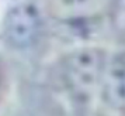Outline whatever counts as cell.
Here are the masks:
<instances>
[{"label":"cell","instance_id":"3","mask_svg":"<svg viewBox=\"0 0 125 116\" xmlns=\"http://www.w3.org/2000/svg\"><path fill=\"white\" fill-rule=\"evenodd\" d=\"M100 88L111 108L125 112V55H115L107 62Z\"/></svg>","mask_w":125,"mask_h":116},{"label":"cell","instance_id":"6","mask_svg":"<svg viewBox=\"0 0 125 116\" xmlns=\"http://www.w3.org/2000/svg\"><path fill=\"white\" fill-rule=\"evenodd\" d=\"M0 85H1V71H0Z\"/></svg>","mask_w":125,"mask_h":116},{"label":"cell","instance_id":"4","mask_svg":"<svg viewBox=\"0 0 125 116\" xmlns=\"http://www.w3.org/2000/svg\"><path fill=\"white\" fill-rule=\"evenodd\" d=\"M101 1L103 0H59V9L62 13L79 16L82 13H89Z\"/></svg>","mask_w":125,"mask_h":116},{"label":"cell","instance_id":"5","mask_svg":"<svg viewBox=\"0 0 125 116\" xmlns=\"http://www.w3.org/2000/svg\"><path fill=\"white\" fill-rule=\"evenodd\" d=\"M119 4H121V10H122V12H125V0H119Z\"/></svg>","mask_w":125,"mask_h":116},{"label":"cell","instance_id":"2","mask_svg":"<svg viewBox=\"0 0 125 116\" xmlns=\"http://www.w3.org/2000/svg\"><path fill=\"white\" fill-rule=\"evenodd\" d=\"M42 30V16L32 1H20L9 9L3 23L7 44L17 50L34 45Z\"/></svg>","mask_w":125,"mask_h":116},{"label":"cell","instance_id":"1","mask_svg":"<svg viewBox=\"0 0 125 116\" xmlns=\"http://www.w3.org/2000/svg\"><path fill=\"white\" fill-rule=\"evenodd\" d=\"M105 55L98 48H80L65 58L63 78L76 96H89L98 85L105 70Z\"/></svg>","mask_w":125,"mask_h":116}]
</instances>
